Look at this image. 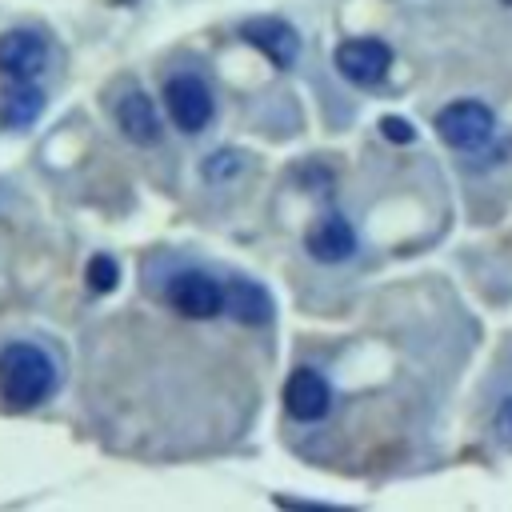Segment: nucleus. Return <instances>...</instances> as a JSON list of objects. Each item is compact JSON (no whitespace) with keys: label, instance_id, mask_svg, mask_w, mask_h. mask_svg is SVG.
<instances>
[{"label":"nucleus","instance_id":"nucleus-1","mask_svg":"<svg viewBox=\"0 0 512 512\" xmlns=\"http://www.w3.org/2000/svg\"><path fill=\"white\" fill-rule=\"evenodd\" d=\"M56 388V364L40 344L12 340L0 348V400L16 412L40 408Z\"/></svg>","mask_w":512,"mask_h":512},{"label":"nucleus","instance_id":"nucleus-2","mask_svg":"<svg viewBox=\"0 0 512 512\" xmlns=\"http://www.w3.org/2000/svg\"><path fill=\"white\" fill-rule=\"evenodd\" d=\"M164 108H168V116H172V124H176L180 132L196 136V132L208 128L216 104H212V92H208V84H204L200 76L176 72V76H168V84H164Z\"/></svg>","mask_w":512,"mask_h":512},{"label":"nucleus","instance_id":"nucleus-3","mask_svg":"<svg viewBox=\"0 0 512 512\" xmlns=\"http://www.w3.org/2000/svg\"><path fill=\"white\" fill-rule=\"evenodd\" d=\"M496 128V116L480 100H456L436 112V132L452 148H480Z\"/></svg>","mask_w":512,"mask_h":512},{"label":"nucleus","instance_id":"nucleus-4","mask_svg":"<svg viewBox=\"0 0 512 512\" xmlns=\"http://www.w3.org/2000/svg\"><path fill=\"white\" fill-rule=\"evenodd\" d=\"M168 304L188 320H212L224 312V284H216L208 272H176L164 288Z\"/></svg>","mask_w":512,"mask_h":512},{"label":"nucleus","instance_id":"nucleus-5","mask_svg":"<svg viewBox=\"0 0 512 512\" xmlns=\"http://www.w3.org/2000/svg\"><path fill=\"white\" fill-rule=\"evenodd\" d=\"M388 64H392V52L384 40H372V36H356V40H344L336 48V72L348 80V84H360V88H372L388 76Z\"/></svg>","mask_w":512,"mask_h":512},{"label":"nucleus","instance_id":"nucleus-6","mask_svg":"<svg viewBox=\"0 0 512 512\" xmlns=\"http://www.w3.org/2000/svg\"><path fill=\"white\" fill-rule=\"evenodd\" d=\"M48 68V40L32 28H12L0 36V76L36 80Z\"/></svg>","mask_w":512,"mask_h":512},{"label":"nucleus","instance_id":"nucleus-7","mask_svg":"<svg viewBox=\"0 0 512 512\" xmlns=\"http://www.w3.org/2000/svg\"><path fill=\"white\" fill-rule=\"evenodd\" d=\"M284 408H288V416L300 420V424L324 420L328 408H332V388H328V380H324L316 368H296V372L288 376V384H284Z\"/></svg>","mask_w":512,"mask_h":512},{"label":"nucleus","instance_id":"nucleus-8","mask_svg":"<svg viewBox=\"0 0 512 512\" xmlns=\"http://www.w3.org/2000/svg\"><path fill=\"white\" fill-rule=\"evenodd\" d=\"M244 40L252 48H260L276 68H292L296 56H300V36L288 20H276V16H260V20H248L244 24Z\"/></svg>","mask_w":512,"mask_h":512},{"label":"nucleus","instance_id":"nucleus-9","mask_svg":"<svg viewBox=\"0 0 512 512\" xmlns=\"http://www.w3.org/2000/svg\"><path fill=\"white\" fill-rule=\"evenodd\" d=\"M116 124H120V132H124L132 144H156V140H160L156 104H152V96L140 92V88H128V92L116 100Z\"/></svg>","mask_w":512,"mask_h":512},{"label":"nucleus","instance_id":"nucleus-10","mask_svg":"<svg viewBox=\"0 0 512 512\" xmlns=\"http://www.w3.org/2000/svg\"><path fill=\"white\" fill-rule=\"evenodd\" d=\"M304 244H308V252H312L316 260L340 264V260H348V256L356 252V232H352V224H348L340 212H332V216H320V220L308 228Z\"/></svg>","mask_w":512,"mask_h":512},{"label":"nucleus","instance_id":"nucleus-11","mask_svg":"<svg viewBox=\"0 0 512 512\" xmlns=\"http://www.w3.org/2000/svg\"><path fill=\"white\" fill-rule=\"evenodd\" d=\"M224 312L240 324H268L272 320V300L260 284L236 276V280L224 284Z\"/></svg>","mask_w":512,"mask_h":512},{"label":"nucleus","instance_id":"nucleus-12","mask_svg":"<svg viewBox=\"0 0 512 512\" xmlns=\"http://www.w3.org/2000/svg\"><path fill=\"white\" fill-rule=\"evenodd\" d=\"M44 112V92L36 80H12L0 96V124L4 128H28Z\"/></svg>","mask_w":512,"mask_h":512},{"label":"nucleus","instance_id":"nucleus-13","mask_svg":"<svg viewBox=\"0 0 512 512\" xmlns=\"http://www.w3.org/2000/svg\"><path fill=\"white\" fill-rule=\"evenodd\" d=\"M120 280V264L112 256H92L88 260V288L92 292H112Z\"/></svg>","mask_w":512,"mask_h":512},{"label":"nucleus","instance_id":"nucleus-14","mask_svg":"<svg viewBox=\"0 0 512 512\" xmlns=\"http://www.w3.org/2000/svg\"><path fill=\"white\" fill-rule=\"evenodd\" d=\"M244 168V156L236 152V148H220V152H212L208 160H204V176L208 180H228V176H236Z\"/></svg>","mask_w":512,"mask_h":512},{"label":"nucleus","instance_id":"nucleus-15","mask_svg":"<svg viewBox=\"0 0 512 512\" xmlns=\"http://www.w3.org/2000/svg\"><path fill=\"white\" fill-rule=\"evenodd\" d=\"M380 132H384L392 144H408V140L416 136V132H412V124H408L404 116H384V120H380Z\"/></svg>","mask_w":512,"mask_h":512},{"label":"nucleus","instance_id":"nucleus-16","mask_svg":"<svg viewBox=\"0 0 512 512\" xmlns=\"http://www.w3.org/2000/svg\"><path fill=\"white\" fill-rule=\"evenodd\" d=\"M496 436L512 448V396H504L500 408H496Z\"/></svg>","mask_w":512,"mask_h":512},{"label":"nucleus","instance_id":"nucleus-17","mask_svg":"<svg viewBox=\"0 0 512 512\" xmlns=\"http://www.w3.org/2000/svg\"><path fill=\"white\" fill-rule=\"evenodd\" d=\"M504 4H512V0H504Z\"/></svg>","mask_w":512,"mask_h":512}]
</instances>
